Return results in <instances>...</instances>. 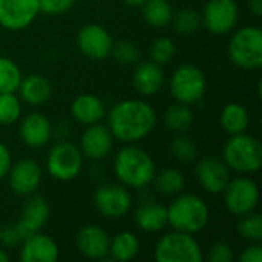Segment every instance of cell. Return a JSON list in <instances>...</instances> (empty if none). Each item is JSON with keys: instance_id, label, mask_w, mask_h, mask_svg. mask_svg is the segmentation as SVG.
Instances as JSON below:
<instances>
[{"instance_id": "277c9868", "label": "cell", "mask_w": 262, "mask_h": 262, "mask_svg": "<svg viewBox=\"0 0 262 262\" xmlns=\"http://www.w3.org/2000/svg\"><path fill=\"white\" fill-rule=\"evenodd\" d=\"M223 160L230 170H235L239 175H252L262 166L261 143L246 132L230 135L223 149Z\"/></svg>"}, {"instance_id": "7a4b0ae2", "label": "cell", "mask_w": 262, "mask_h": 262, "mask_svg": "<svg viewBox=\"0 0 262 262\" xmlns=\"http://www.w3.org/2000/svg\"><path fill=\"white\" fill-rule=\"evenodd\" d=\"M157 166L149 152L129 144L117 152L114 160V173L117 180L129 189H143L155 177Z\"/></svg>"}, {"instance_id": "7c38bea8", "label": "cell", "mask_w": 262, "mask_h": 262, "mask_svg": "<svg viewBox=\"0 0 262 262\" xmlns=\"http://www.w3.org/2000/svg\"><path fill=\"white\" fill-rule=\"evenodd\" d=\"M6 177L12 193L28 198L38 190L43 173L40 164L35 160L23 158L15 164H11Z\"/></svg>"}, {"instance_id": "8d00e7d4", "label": "cell", "mask_w": 262, "mask_h": 262, "mask_svg": "<svg viewBox=\"0 0 262 262\" xmlns=\"http://www.w3.org/2000/svg\"><path fill=\"white\" fill-rule=\"evenodd\" d=\"M235 259L233 249L226 241H216L212 244L209 250V261L210 262H232Z\"/></svg>"}, {"instance_id": "9a60e30c", "label": "cell", "mask_w": 262, "mask_h": 262, "mask_svg": "<svg viewBox=\"0 0 262 262\" xmlns=\"http://www.w3.org/2000/svg\"><path fill=\"white\" fill-rule=\"evenodd\" d=\"M38 12V0H0V26L9 31L25 29Z\"/></svg>"}, {"instance_id": "603a6c76", "label": "cell", "mask_w": 262, "mask_h": 262, "mask_svg": "<svg viewBox=\"0 0 262 262\" xmlns=\"http://www.w3.org/2000/svg\"><path fill=\"white\" fill-rule=\"evenodd\" d=\"M17 91H18L21 101H25L26 104L32 107H38V106H43L49 100L52 88L46 77L40 74H31V75L21 77V81Z\"/></svg>"}, {"instance_id": "4316f807", "label": "cell", "mask_w": 262, "mask_h": 262, "mask_svg": "<svg viewBox=\"0 0 262 262\" xmlns=\"http://www.w3.org/2000/svg\"><path fill=\"white\" fill-rule=\"evenodd\" d=\"M152 183L157 192H160L161 195L173 196L183 192L186 180H184V175L178 169L166 167V169H161L160 172H155Z\"/></svg>"}, {"instance_id": "e575fe53", "label": "cell", "mask_w": 262, "mask_h": 262, "mask_svg": "<svg viewBox=\"0 0 262 262\" xmlns=\"http://www.w3.org/2000/svg\"><path fill=\"white\" fill-rule=\"evenodd\" d=\"M175 51H177V46H175L172 38L158 37V38L154 40V43L150 45V49H149L150 61H154V63H157L160 66L167 64L173 58Z\"/></svg>"}, {"instance_id": "d4e9b609", "label": "cell", "mask_w": 262, "mask_h": 262, "mask_svg": "<svg viewBox=\"0 0 262 262\" xmlns=\"http://www.w3.org/2000/svg\"><path fill=\"white\" fill-rule=\"evenodd\" d=\"M220 124L223 130L227 132L229 135L243 134L247 130L250 124V115L243 104L229 103L223 107L220 114Z\"/></svg>"}, {"instance_id": "44dd1931", "label": "cell", "mask_w": 262, "mask_h": 262, "mask_svg": "<svg viewBox=\"0 0 262 262\" xmlns=\"http://www.w3.org/2000/svg\"><path fill=\"white\" fill-rule=\"evenodd\" d=\"M132 83L137 92L141 95H155L161 91L164 84V72L163 68L154 61H143L137 64Z\"/></svg>"}, {"instance_id": "d6a6232c", "label": "cell", "mask_w": 262, "mask_h": 262, "mask_svg": "<svg viewBox=\"0 0 262 262\" xmlns=\"http://www.w3.org/2000/svg\"><path fill=\"white\" fill-rule=\"evenodd\" d=\"M172 21H173L175 31L178 34H183V35L195 34L200 29V26L203 25L201 14L195 9H190V8H184V9L178 11L172 17Z\"/></svg>"}, {"instance_id": "f546056e", "label": "cell", "mask_w": 262, "mask_h": 262, "mask_svg": "<svg viewBox=\"0 0 262 262\" xmlns=\"http://www.w3.org/2000/svg\"><path fill=\"white\" fill-rule=\"evenodd\" d=\"M21 77V71L15 61L6 57H0V94L17 92Z\"/></svg>"}, {"instance_id": "9c48e42d", "label": "cell", "mask_w": 262, "mask_h": 262, "mask_svg": "<svg viewBox=\"0 0 262 262\" xmlns=\"http://www.w3.org/2000/svg\"><path fill=\"white\" fill-rule=\"evenodd\" d=\"M223 193L227 210L235 216H243L253 212L259 201L258 184L247 175L230 178Z\"/></svg>"}, {"instance_id": "52a82bcc", "label": "cell", "mask_w": 262, "mask_h": 262, "mask_svg": "<svg viewBox=\"0 0 262 262\" xmlns=\"http://www.w3.org/2000/svg\"><path fill=\"white\" fill-rule=\"evenodd\" d=\"M172 97L183 104L198 103L206 92V75L195 64H181L177 68L169 81Z\"/></svg>"}, {"instance_id": "484cf974", "label": "cell", "mask_w": 262, "mask_h": 262, "mask_svg": "<svg viewBox=\"0 0 262 262\" xmlns=\"http://www.w3.org/2000/svg\"><path fill=\"white\" fill-rule=\"evenodd\" d=\"M140 252V239L132 232H121L109 241V256L115 261L135 259Z\"/></svg>"}, {"instance_id": "60d3db41", "label": "cell", "mask_w": 262, "mask_h": 262, "mask_svg": "<svg viewBox=\"0 0 262 262\" xmlns=\"http://www.w3.org/2000/svg\"><path fill=\"white\" fill-rule=\"evenodd\" d=\"M12 164V158H11V152L9 149L0 141V180H3L8 172H9V167Z\"/></svg>"}, {"instance_id": "8992f818", "label": "cell", "mask_w": 262, "mask_h": 262, "mask_svg": "<svg viewBox=\"0 0 262 262\" xmlns=\"http://www.w3.org/2000/svg\"><path fill=\"white\" fill-rule=\"evenodd\" d=\"M154 258L157 262H201L203 252L193 235L173 230L158 239Z\"/></svg>"}, {"instance_id": "2e32d148", "label": "cell", "mask_w": 262, "mask_h": 262, "mask_svg": "<svg viewBox=\"0 0 262 262\" xmlns=\"http://www.w3.org/2000/svg\"><path fill=\"white\" fill-rule=\"evenodd\" d=\"M49 218V204L48 201L40 195H31L28 196V201L21 207L20 220L15 223L21 238L41 232L46 221Z\"/></svg>"}, {"instance_id": "74e56055", "label": "cell", "mask_w": 262, "mask_h": 262, "mask_svg": "<svg viewBox=\"0 0 262 262\" xmlns=\"http://www.w3.org/2000/svg\"><path fill=\"white\" fill-rule=\"evenodd\" d=\"M75 0H38L40 12L49 15H58L68 12L74 6Z\"/></svg>"}, {"instance_id": "83f0119b", "label": "cell", "mask_w": 262, "mask_h": 262, "mask_svg": "<svg viewBox=\"0 0 262 262\" xmlns=\"http://www.w3.org/2000/svg\"><path fill=\"white\" fill-rule=\"evenodd\" d=\"M193 123V112L189 104L175 103L164 112V124L170 132L184 134Z\"/></svg>"}, {"instance_id": "ffe728a7", "label": "cell", "mask_w": 262, "mask_h": 262, "mask_svg": "<svg viewBox=\"0 0 262 262\" xmlns=\"http://www.w3.org/2000/svg\"><path fill=\"white\" fill-rule=\"evenodd\" d=\"M18 134L25 146L31 149H40L49 143L52 135V126L46 115L40 112H32L21 118Z\"/></svg>"}, {"instance_id": "7bdbcfd3", "label": "cell", "mask_w": 262, "mask_h": 262, "mask_svg": "<svg viewBox=\"0 0 262 262\" xmlns=\"http://www.w3.org/2000/svg\"><path fill=\"white\" fill-rule=\"evenodd\" d=\"M123 2L130 8H141V5L144 3V0H123Z\"/></svg>"}, {"instance_id": "d590c367", "label": "cell", "mask_w": 262, "mask_h": 262, "mask_svg": "<svg viewBox=\"0 0 262 262\" xmlns=\"http://www.w3.org/2000/svg\"><path fill=\"white\" fill-rule=\"evenodd\" d=\"M111 55L120 64H137L140 60V49L129 40H118L112 43Z\"/></svg>"}, {"instance_id": "e0dca14e", "label": "cell", "mask_w": 262, "mask_h": 262, "mask_svg": "<svg viewBox=\"0 0 262 262\" xmlns=\"http://www.w3.org/2000/svg\"><path fill=\"white\" fill-rule=\"evenodd\" d=\"M114 135L107 126L100 123L89 124L80 140V150L89 160H101L107 157L114 147Z\"/></svg>"}, {"instance_id": "ee69618b", "label": "cell", "mask_w": 262, "mask_h": 262, "mask_svg": "<svg viewBox=\"0 0 262 262\" xmlns=\"http://www.w3.org/2000/svg\"><path fill=\"white\" fill-rule=\"evenodd\" d=\"M0 262H9V255L6 253L5 247L0 246Z\"/></svg>"}, {"instance_id": "4fadbf2b", "label": "cell", "mask_w": 262, "mask_h": 262, "mask_svg": "<svg viewBox=\"0 0 262 262\" xmlns=\"http://www.w3.org/2000/svg\"><path fill=\"white\" fill-rule=\"evenodd\" d=\"M195 177L198 184L212 195L223 193L230 181V169L224 163L223 158L216 157H206L196 163Z\"/></svg>"}, {"instance_id": "d6986e66", "label": "cell", "mask_w": 262, "mask_h": 262, "mask_svg": "<svg viewBox=\"0 0 262 262\" xmlns=\"http://www.w3.org/2000/svg\"><path fill=\"white\" fill-rule=\"evenodd\" d=\"M58 255L57 243L41 232L32 233L20 243V259L23 262H55Z\"/></svg>"}, {"instance_id": "ab89813d", "label": "cell", "mask_w": 262, "mask_h": 262, "mask_svg": "<svg viewBox=\"0 0 262 262\" xmlns=\"http://www.w3.org/2000/svg\"><path fill=\"white\" fill-rule=\"evenodd\" d=\"M241 262H262V246L261 243H250L239 256Z\"/></svg>"}, {"instance_id": "cb8c5ba5", "label": "cell", "mask_w": 262, "mask_h": 262, "mask_svg": "<svg viewBox=\"0 0 262 262\" xmlns=\"http://www.w3.org/2000/svg\"><path fill=\"white\" fill-rule=\"evenodd\" d=\"M135 224L146 233L161 232L167 226V207L160 203H143L134 215Z\"/></svg>"}, {"instance_id": "b9f144b4", "label": "cell", "mask_w": 262, "mask_h": 262, "mask_svg": "<svg viewBox=\"0 0 262 262\" xmlns=\"http://www.w3.org/2000/svg\"><path fill=\"white\" fill-rule=\"evenodd\" d=\"M249 9L255 17H261L262 0H249Z\"/></svg>"}, {"instance_id": "5bb4252c", "label": "cell", "mask_w": 262, "mask_h": 262, "mask_svg": "<svg viewBox=\"0 0 262 262\" xmlns=\"http://www.w3.org/2000/svg\"><path fill=\"white\" fill-rule=\"evenodd\" d=\"M112 37L107 29L98 23L84 25L77 35L78 49L92 60H104L111 55L112 49Z\"/></svg>"}, {"instance_id": "ac0fdd59", "label": "cell", "mask_w": 262, "mask_h": 262, "mask_svg": "<svg viewBox=\"0 0 262 262\" xmlns=\"http://www.w3.org/2000/svg\"><path fill=\"white\" fill-rule=\"evenodd\" d=\"M109 241L106 230L95 224L81 227L75 238L78 252L89 259H106L109 256Z\"/></svg>"}, {"instance_id": "7402d4cb", "label": "cell", "mask_w": 262, "mask_h": 262, "mask_svg": "<svg viewBox=\"0 0 262 262\" xmlns=\"http://www.w3.org/2000/svg\"><path fill=\"white\" fill-rule=\"evenodd\" d=\"M71 115L75 121L84 126L95 124L106 117V106L97 95L81 94L71 103Z\"/></svg>"}, {"instance_id": "5b68a950", "label": "cell", "mask_w": 262, "mask_h": 262, "mask_svg": "<svg viewBox=\"0 0 262 262\" xmlns=\"http://www.w3.org/2000/svg\"><path fill=\"white\" fill-rule=\"evenodd\" d=\"M229 55L233 64L253 71L262 66V29L259 26H243L233 32L229 41Z\"/></svg>"}, {"instance_id": "6da1fadb", "label": "cell", "mask_w": 262, "mask_h": 262, "mask_svg": "<svg viewBox=\"0 0 262 262\" xmlns=\"http://www.w3.org/2000/svg\"><path fill=\"white\" fill-rule=\"evenodd\" d=\"M106 118L114 138L127 144L146 138L157 124L155 109L143 100L118 101L106 114Z\"/></svg>"}, {"instance_id": "3957f363", "label": "cell", "mask_w": 262, "mask_h": 262, "mask_svg": "<svg viewBox=\"0 0 262 262\" xmlns=\"http://www.w3.org/2000/svg\"><path fill=\"white\" fill-rule=\"evenodd\" d=\"M209 223V207L195 193L178 195L167 207V224L178 232L195 235Z\"/></svg>"}, {"instance_id": "1f68e13d", "label": "cell", "mask_w": 262, "mask_h": 262, "mask_svg": "<svg viewBox=\"0 0 262 262\" xmlns=\"http://www.w3.org/2000/svg\"><path fill=\"white\" fill-rule=\"evenodd\" d=\"M238 233L243 239L249 243H261L262 241V216L255 210L239 216Z\"/></svg>"}, {"instance_id": "f35d334b", "label": "cell", "mask_w": 262, "mask_h": 262, "mask_svg": "<svg viewBox=\"0 0 262 262\" xmlns=\"http://www.w3.org/2000/svg\"><path fill=\"white\" fill-rule=\"evenodd\" d=\"M23 241L15 224H5L0 227V246L2 247H15Z\"/></svg>"}, {"instance_id": "f1b7e54d", "label": "cell", "mask_w": 262, "mask_h": 262, "mask_svg": "<svg viewBox=\"0 0 262 262\" xmlns=\"http://www.w3.org/2000/svg\"><path fill=\"white\" fill-rule=\"evenodd\" d=\"M141 9L146 23L155 28L169 25L173 17L172 6L167 0H144Z\"/></svg>"}, {"instance_id": "8fae6325", "label": "cell", "mask_w": 262, "mask_h": 262, "mask_svg": "<svg viewBox=\"0 0 262 262\" xmlns=\"http://www.w3.org/2000/svg\"><path fill=\"white\" fill-rule=\"evenodd\" d=\"M203 25L213 34L223 35L232 32L239 20L236 0H209L203 11Z\"/></svg>"}, {"instance_id": "836d02e7", "label": "cell", "mask_w": 262, "mask_h": 262, "mask_svg": "<svg viewBox=\"0 0 262 262\" xmlns=\"http://www.w3.org/2000/svg\"><path fill=\"white\" fill-rule=\"evenodd\" d=\"M170 154L175 160L189 164L198 158V146L192 138H189L186 135H180L172 140Z\"/></svg>"}, {"instance_id": "ba28073f", "label": "cell", "mask_w": 262, "mask_h": 262, "mask_svg": "<svg viewBox=\"0 0 262 262\" xmlns=\"http://www.w3.org/2000/svg\"><path fill=\"white\" fill-rule=\"evenodd\" d=\"M83 154L78 146L69 141L54 144L46 157L48 173L58 181H71L83 169Z\"/></svg>"}, {"instance_id": "30bf717a", "label": "cell", "mask_w": 262, "mask_h": 262, "mask_svg": "<svg viewBox=\"0 0 262 262\" xmlns=\"http://www.w3.org/2000/svg\"><path fill=\"white\" fill-rule=\"evenodd\" d=\"M94 204L104 218L118 220L126 216L132 209V195L121 183H109L95 190Z\"/></svg>"}, {"instance_id": "4dcf8cb0", "label": "cell", "mask_w": 262, "mask_h": 262, "mask_svg": "<svg viewBox=\"0 0 262 262\" xmlns=\"http://www.w3.org/2000/svg\"><path fill=\"white\" fill-rule=\"evenodd\" d=\"M21 118V101L15 92L0 94V124L11 126Z\"/></svg>"}]
</instances>
